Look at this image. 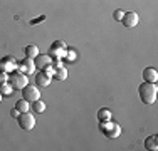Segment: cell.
I'll use <instances>...</instances> for the list:
<instances>
[{"mask_svg": "<svg viewBox=\"0 0 158 151\" xmlns=\"http://www.w3.org/2000/svg\"><path fill=\"white\" fill-rule=\"evenodd\" d=\"M12 91H14V88L9 84V82L0 84V94H2V96H10V94H12Z\"/></svg>", "mask_w": 158, "mask_h": 151, "instance_id": "obj_18", "label": "cell"}, {"mask_svg": "<svg viewBox=\"0 0 158 151\" xmlns=\"http://www.w3.org/2000/svg\"><path fill=\"white\" fill-rule=\"evenodd\" d=\"M44 18H46V17H44V15H42V17H39V18H35V20H32V22H31V24L34 25V24H37V22H40V20H44Z\"/></svg>", "mask_w": 158, "mask_h": 151, "instance_id": "obj_26", "label": "cell"}, {"mask_svg": "<svg viewBox=\"0 0 158 151\" xmlns=\"http://www.w3.org/2000/svg\"><path fill=\"white\" fill-rule=\"evenodd\" d=\"M7 82H9L14 89H20V91L29 84V82H27V76L22 74L20 71H14L12 76L9 77V81H7Z\"/></svg>", "mask_w": 158, "mask_h": 151, "instance_id": "obj_3", "label": "cell"}, {"mask_svg": "<svg viewBox=\"0 0 158 151\" xmlns=\"http://www.w3.org/2000/svg\"><path fill=\"white\" fill-rule=\"evenodd\" d=\"M123 15H125V12H123V10H116V12H114V20H121V18H123Z\"/></svg>", "mask_w": 158, "mask_h": 151, "instance_id": "obj_23", "label": "cell"}, {"mask_svg": "<svg viewBox=\"0 0 158 151\" xmlns=\"http://www.w3.org/2000/svg\"><path fill=\"white\" fill-rule=\"evenodd\" d=\"M15 109L19 112H27L29 109H31V106H29V101H25L24 97L22 99H19L17 103H15Z\"/></svg>", "mask_w": 158, "mask_h": 151, "instance_id": "obj_15", "label": "cell"}, {"mask_svg": "<svg viewBox=\"0 0 158 151\" xmlns=\"http://www.w3.org/2000/svg\"><path fill=\"white\" fill-rule=\"evenodd\" d=\"M24 52H25V57H31V59H35L37 55H39V49H37V45H27V47L24 49Z\"/></svg>", "mask_w": 158, "mask_h": 151, "instance_id": "obj_14", "label": "cell"}, {"mask_svg": "<svg viewBox=\"0 0 158 151\" xmlns=\"http://www.w3.org/2000/svg\"><path fill=\"white\" fill-rule=\"evenodd\" d=\"M51 66L54 67V71H56V69H61V67H64V64H62V60H61V59H54Z\"/></svg>", "mask_w": 158, "mask_h": 151, "instance_id": "obj_20", "label": "cell"}, {"mask_svg": "<svg viewBox=\"0 0 158 151\" xmlns=\"http://www.w3.org/2000/svg\"><path fill=\"white\" fill-rule=\"evenodd\" d=\"M9 81V72H3V71H0V84H3V82Z\"/></svg>", "mask_w": 158, "mask_h": 151, "instance_id": "obj_21", "label": "cell"}, {"mask_svg": "<svg viewBox=\"0 0 158 151\" xmlns=\"http://www.w3.org/2000/svg\"><path fill=\"white\" fill-rule=\"evenodd\" d=\"M108 119H111V112H110V109L101 108L99 111H98V121H108Z\"/></svg>", "mask_w": 158, "mask_h": 151, "instance_id": "obj_17", "label": "cell"}, {"mask_svg": "<svg viewBox=\"0 0 158 151\" xmlns=\"http://www.w3.org/2000/svg\"><path fill=\"white\" fill-rule=\"evenodd\" d=\"M138 92H140L141 103L146 104V106H150V104H153V103L156 101V92H158V89H156V84H155V82H146V81H145L143 84H140Z\"/></svg>", "mask_w": 158, "mask_h": 151, "instance_id": "obj_1", "label": "cell"}, {"mask_svg": "<svg viewBox=\"0 0 158 151\" xmlns=\"http://www.w3.org/2000/svg\"><path fill=\"white\" fill-rule=\"evenodd\" d=\"M66 54H67V47L62 40L54 42L51 45V49H49V55L54 59H62V57H66Z\"/></svg>", "mask_w": 158, "mask_h": 151, "instance_id": "obj_5", "label": "cell"}, {"mask_svg": "<svg viewBox=\"0 0 158 151\" xmlns=\"http://www.w3.org/2000/svg\"><path fill=\"white\" fill-rule=\"evenodd\" d=\"M123 25L128 29H135L138 25V14L136 12H125V15H123L121 18Z\"/></svg>", "mask_w": 158, "mask_h": 151, "instance_id": "obj_9", "label": "cell"}, {"mask_svg": "<svg viewBox=\"0 0 158 151\" xmlns=\"http://www.w3.org/2000/svg\"><path fill=\"white\" fill-rule=\"evenodd\" d=\"M17 121H19L20 129H24V131H31V129H34V126H35V118H34L29 111L27 112H20Z\"/></svg>", "mask_w": 158, "mask_h": 151, "instance_id": "obj_4", "label": "cell"}, {"mask_svg": "<svg viewBox=\"0 0 158 151\" xmlns=\"http://www.w3.org/2000/svg\"><path fill=\"white\" fill-rule=\"evenodd\" d=\"M51 81H52V77H51V76H47L44 71H40V72L35 76V84H37V88H47V86L51 84Z\"/></svg>", "mask_w": 158, "mask_h": 151, "instance_id": "obj_11", "label": "cell"}, {"mask_svg": "<svg viewBox=\"0 0 158 151\" xmlns=\"http://www.w3.org/2000/svg\"><path fill=\"white\" fill-rule=\"evenodd\" d=\"M34 64H35V67H39V69H44L46 66H51L52 64V57L49 54H39L34 59Z\"/></svg>", "mask_w": 158, "mask_h": 151, "instance_id": "obj_10", "label": "cell"}, {"mask_svg": "<svg viewBox=\"0 0 158 151\" xmlns=\"http://www.w3.org/2000/svg\"><path fill=\"white\" fill-rule=\"evenodd\" d=\"M145 146H146V149L156 151V149H158V138H156L155 134H153V136H150V138H146Z\"/></svg>", "mask_w": 158, "mask_h": 151, "instance_id": "obj_13", "label": "cell"}, {"mask_svg": "<svg viewBox=\"0 0 158 151\" xmlns=\"http://www.w3.org/2000/svg\"><path fill=\"white\" fill-rule=\"evenodd\" d=\"M17 67L19 62L14 55H5L0 59V71H3V72H14V71H17Z\"/></svg>", "mask_w": 158, "mask_h": 151, "instance_id": "obj_6", "label": "cell"}, {"mask_svg": "<svg viewBox=\"0 0 158 151\" xmlns=\"http://www.w3.org/2000/svg\"><path fill=\"white\" fill-rule=\"evenodd\" d=\"M22 96H24L25 101L29 103H34V101L40 99V91L37 86H32V84H27L24 89H22Z\"/></svg>", "mask_w": 158, "mask_h": 151, "instance_id": "obj_7", "label": "cell"}, {"mask_svg": "<svg viewBox=\"0 0 158 151\" xmlns=\"http://www.w3.org/2000/svg\"><path fill=\"white\" fill-rule=\"evenodd\" d=\"M17 71H20V72L25 74V76L32 74L34 71H35V64H34V59H31V57H24V59L20 60V62H19Z\"/></svg>", "mask_w": 158, "mask_h": 151, "instance_id": "obj_8", "label": "cell"}, {"mask_svg": "<svg viewBox=\"0 0 158 151\" xmlns=\"http://www.w3.org/2000/svg\"><path fill=\"white\" fill-rule=\"evenodd\" d=\"M66 57L69 59V60H74V59H76V52H74V51H67Z\"/></svg>", "mask_w": 158, "mask_h": 151, "instance_id": "obj_24", "label": "cell"}, {"mask_svg": "<svg viewBox=\"0 0 158 151\" xmlns=\"http://www.w3.org/2000/svg\"><path fill=\"white\" fill-rule=\"evenodd\" d=\"M52 77H56L57 81H66L67 79V67H61V69H56L54 71V76Z\"/></svg>", "mask_w": 158, "mask_h": 151, "instance_id": "obj_16", "label": "cell"}, {"mask_svg": "<svg viewBox=\"0 0 158 151\" xmlns=\"http://www.w3.org/2000/svg\"><path fill=\"white\" fill-rule=\"evenodd\" d=\"M32 108H34V111H35V112H44V111H46V104H44L40 99L34 101V106H32Z\"/></svg>", "mask_w": 158, "mask_h": 151, "instance_id": "obj_19", "label": "cell"}, {"mask_svg": "<svg viewBox=\"0 0 158 151\" xmlns=\"http://www.w3.org/2000/svg\"><path fill=\"white\" fill-rule=\"evenodd\" d=\"M143 79H145L146 82H155L158 81V72L155 67H146L145 71H143Z\"/></svg>", "mask_w": 158, "mask_h": 151, "instance_id": "obj_12", "label": "cell"}, {"mask_svg": "<svg viewBox=\"0 0 158 151\" xmlns=\"http://www.w3.org/2000/svg\"><path fill=\"white\" fill-rule=\"evenodd\" d=\"M44 72L52 77V76H54V67H52V66H46V67H44Z\"/></svg>", "mask_w": 158, "mask_h": 151, "instance_id": "obj_22", "label": "cell"}, {"mask_svg": "<svg viewBox=\"0 0 158 151\" xmlns=\"http://www.w3.org/2000/svg\"><path fill=\"white\" fill-rule=\"evenodd\" d=\"M10 114H12V118H19V114H20V112H19L17 109L14 108V109H12V112H10Z\"/></svg>", "mask_w": 158, "mask_h": 151, "instance_id": "obj_25", "label": "cell"}, {"mask_svg": "<svg viewBox=\"0 0 158 151\" xmlns=\"http://www.w3.org/2000/svg\"><path fill=\"white\" fill-rule=\"evenodd\" d=\"M0 101H2V94H0Z\"/></svg>", "mask_w": 158, "mask_h": 151, "instance_id": "obj_27", "label": "cell"}, {"mask_svg": "<svg viewBox=\"0 0 158 151\" xmlns=\"http://www.w3.org/2000/svg\"><path fill=\"white\" fill-rule=\"evenodd\" d=\"M99 128L108 138H118V136L121 134V128H119L116 123H111L110 119L108 121H99Z\"/></svg>", "mask_w": 158, "mask_h": 151, "instance_id": "obj_2", "label": "cell"}]
</instances>
